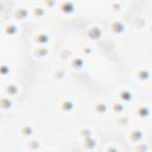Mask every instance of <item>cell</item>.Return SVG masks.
I'll return each mask as SVG.
<instances>
[{
  "label": "cell",
  "instance_id": "obj_1",
  "mask_svg": "<svg viewBox=\"0 0 152 152\" xmlns=\"http://www.w3.org/2000/svg\"><path fill=\"white\" fill-rule=\"evenodd\" d=\"M57 10L64 17H71L76 13L77 6L74 0H61V1H58Z\"/></svg>",
  "mask_w": 152,
  "mask_h": 152
},
{
  "label": "cell",
  "instance_id": "obj_2",
  "mask_svg": "<svg viewBox=\"0 0 152 152\" xmlns=\"http://www.w3.org/2000/svg\"><path fill=\"white\" fill-rule=\"evenodd\" d=\"M103 37V30L101 26L99 25H90L87 30H86V38L87 40L91 42V43H96L99 40H101Z\"/></svg>",
  "mask_w": 152,
  "mask_h": 152
},
{
  "label": "cell",
  "instance_id": "obj_3",
  "mask_svg": "<svg viewBox=\"0 0 152 152\" xmlns=\"http://www.w3.org/2000/svg\"><path fill=\"white\" fill-rule=\"evenodd\" d=\"M69 68L74 71H82L87 68V58L80 55H72L69 59Z\"/></svg>",
  "mask_w": 152,
  "mask_h": 152
},
{
  "label": "cell",
  "instance_id": "obj_4",
  "mask_svg": "<svg viewBox=\"0 0 152 152\" xmlns=\"http://www.w3.org/2000/svg\"><path fill=\"white\" fill-rule=\"evenodd\" d=\"M127 31V25L124 20L115 19L109 24V32L114 37H121L126 33Z\"/></svg>",
  "mask_w": 152,
  "mask_h": 152
},
{
  "label": "cell",
  "instance_id": "obj_5",
  "mask_svg": "<svg viewBox=\"0 0 152 152\" xmlns=\"http://www.w3.org/2000/svg\"><path fill=\"white\" fill-rule=\"evenodd\" d=\"M58 106H59L61 112L64 113V114H71V113H74L75 109H76V102H75L74 99L70 97V96H64V97L59 101Z\"/></svg>",
  "mask_w": 152,
  "mask_h": 152
},
{
  "label": "cell",
  "instance_id": "obj_6",
  "mask_svg": "<svg viewBox=\"0 0 152 152\" xmlns=\"http://www.w3.org/2000/svg\"><path fill=\"white\" fill-rule=\"evenodd\" d=\"M34 46H49L51 43V36L46 31H38L33 36Z\"/></svg>",
  "mask_w": 152,
  "mask_h": 152
},
{
  "label": "cell",
  "instance_id": "obj_7",
  "mask_svg": "<svg viewBox=\"0 0 152 152\" xmlns=\"http://www.w3.org/2000/svg\"><path fill=\"white\" fill-rule=\"evenodd\" d=\"M31 17V8L26 6H18L13 11V20L15 21H24Z\"/></svg>",
  "mask_w": 152,
  "mask_h": 152
},
{
  "label": "cell",
  "instance_id": "obj_8",
  "mask_svg": "<svg viewBox=\"0 0 152 152\" xmlns=\"http://www.w3.org/2000/svg\"><path fill=\"white\" fill-rule=\"evenodd\" d=\"M2 31L7 37H15L19 33V25L15 20H8L2 25Z\"/></svg>",
  "mask_w": 152,
  "mask_h": 152
},
{
  "label": "cell",
  "instance_id": "obj_9",
  "mask_svg": "<svg viewBox=\"0 0 152 152\" xmlns=\"http://www.w3.org/2000/svg\"><path fill=\"white\" fill-rule=\"evenodd\" d=\"M134 99V94L129 88H121L118 91V100L124 102L125 104H129Z\"/></svg>",
  "mask_w": 152,
  "mask_h": 152
},
{
  "label": "cell",
  "instance_id": "obj_10",
  "mask_svg": "<svg viewBox=\"0 0 152 152\" xmlns=\"http://www.w3.org/2000/svg\"><path fill=\"white\" fill-rule=\"evenodd\" d=\"M4 94L7 95V96H10V97H12V99L17 97L20 94V87H19V84L15 83V82H10V83L5 84V87H4Z\"/></svg>",
  "mask_w": 152,
  "mask_h": 152
},
{
  "label": "cell",
  "instance_id": "obj_11",
  "mask_svg": "<svg viewBox=\"0 0 152 152\" xmlns=\"http://www.w3.org/2000/svg\"><path fill=\"white\" fill-rule=\"evenodd\" d=\"M19 134L25 138V139H30L33 137L34 134V126L30 122H24L21 124V126L19 127Z\"/></svg>",
  "mask_w": 152,
  "mask_h": 152
},
{
  "label": "cell",
  "instance_id": "obj_12",
  "mask_svg": "<svg viewBox=\"0 0 152 152\" xmlns=\"http://www.w3.org/2000/svg\"><path fill=\"white\" fill-rule=\"evenodd\" d=\"M142 138H144V132L140 128L131 129L128 132V137H127V139L131 144H139V142L142 141Z\"/></svg>",
  "mask_w": 152,
  "mask_h": 152
},
{
  "label": "cell",
  "instance_id": "obj_13",
  "mask_svg": "<svg viewBox=\"0 0 152 152\" xmlns=\"http://www.w3.org/2000/svg\"><path fill=\"white\" fill-rule=\"evenodd\" d=\"M48 14H49V11L42 4L36 5L31 8V17L34 19H44V18H46Z\"/></svg>",
  "mask_w": 152,
  "mask_h": 152
},
{
  "label": "cell",
  "instance_id": "obj_14",
  "mask_svg": "<svg viewBox=\"0 0 152 152\" xmlns=\"http://www.w3.org/2000/svg\"><path fill=\"white\" fill-rule=\"evenodd\" d=\"M134 114L137 118H139L140 120H145V119H148L150 115H151V110H150V107L147 104H138L135 107V110H134Z\"/></svg>",
  "mask_w": 152,
  "mask_h": 152
},
{
  "label": "cell",
  "instance_id": "obj_15",
  "mask_svg": "<svg viewBox=\"0 0 152 152\" xmlns=\"http://www.w3.org/2000/svg\"><path fill=\"white\" fill-rule=\"evenodd\" d=\"M134 77H135L140 83H145V82H147V81L150 80V77H151L150 69L144 68V66L137 69V71H135V74H134Z\"/></svg>",
  "mask_w": 152,
  "mask_h": 152
},
{
  "label": "cell",
  "instance_id": "obj_16",
  "mask_svg": "<svg viewBox=\"0 0 152 152\" xmlns=\"http://www.w3.org/2000/svg\"><path fill=\"white\" fill-rule=\"evenodd\" d=\"M13 99L7 96V95H1L0 96V110L1 112H8L13 108Z\"/></svg>",
  "mask_w": 152,
  "mask_h": 152
},
{
  "label": "cell",
  "instance_id": "obj_17",
  "mask_svg": "<svg viewBox=\"0 0 152 152\" xmlns=\"http://www.w3.org/2000/svg\"><path fill=\"white\" fill-rule=\"evenodd\" d=\"M94 110L96 114L99 115H103V114H107L109 112V104L106 102V101H102V100H99L94 103Z\"/></svg>",
  "mask_w": 152,
  "mask_h": 152
},
{
  "label": "cell",
  "instance_id": "obj_18",
  "mask_svg": "<svg viewBox=\"0 0 152 152\" xmlns=\"http://www.w3.org/2000/svg\"><path fill=\"white\" fill-rule=\"evenodd\" d=\"M32 55L37 58H46L50 55V49L49 46H34L32 50Z\"/></svg>",
  "mask_w": 152,
  "mask_h": 152
},
{
  "label": "cell",
  "instance_id": "obj_19",
  "mask_svg": "<svg viewBox=\"0 0 152 152\" xmlns=\"http://www.w3.org/2000/svg\"><path fill=\"white\" fill-rule=\"evenodd\" d=\"M52 78L57 82L59 81H63L65 77H66V69L64 66H56L53 70H52V74H51Z\"/></svg>",
  "mask_w": 152,
  "mask_h": 152
},
{
  "label": "cell",
  "instance_id": "obj_20",
  "mask_svg": "<svg viewBox=\"0 0 152 152\" xmlns=\"http://www.w3.org/2000/svg\"><path fill=\"white\" fill-rule=\"evenodd\" d=\"M125 109H126V104L124 102H121L120 100H116L112 103V106L109 107V110H112L115 115H119V114H122L125 113Z\"/></svg>",
  "mask_w": 152,
  "mask_h": 152
},
{
  "label": "cell",
  "instance_id": "obj_21",
  "mask_svg": "<svg viewBox=\"0 0 152 152\" xmlns=\"http://www.w3.org/2000/svg\"><path fill=\"white\" fill-rule=\"evenodd\" d=\"M115 122H116V125L119 127H126V126H128L131 124V116L125 114V113L119 114L116 116V119H115Z\"/></svg>",
  "mask_w": 152,
  "mask_h": 152
},
{
  "label": "cell",
  "instance_id": "obj_22",
  "mask_svg": "<svg viewBox=\"0 0 152 152\" xmlns=\"http://www.w3.org/2000/svg\"><path fill=\"white\" fill-rule=\"evenodd\" d=\"M82 140H83V147L86 150H94L97 145V139L94 137V134L88 137V138H84Z\"/></svg>",
  "mask_w": 152,
  "mask_h": 152
},
{
  "label": "cell",
  "instance_id": "obj_23",
  "mask_svg": "<svg viewBox=\"0 0 152 152\" xmlns=\"http://www.w3.org/2000/svg\"><path fill=\"white\" fill-rule=\"evenodd\" d=\"M109 8L114 12V13H121L124 11V4L119 0H110L109 4Z\"/></svg>",
  "mask_w": 152,
  "mask_h": 152
},
{
  "label": "cell",
  "instance_id": "obj_24",
  "mask_svg": "<svg viewBox=\"0 0 152 152\" xmlns=\"http://www.w3.org/2000/svg\"><path fill=\"white\" fill-rule=\"evenodd\" d=\"M12 72L11 65L7 62H0V76L1 77H7Z\"/></svg>",
  "mask_w": 152,
  "mask_h": 152
},
{
  "label": "cell",
  "instance_id": "obj_25",
  "mask_svg": "<svg viewBox=\"0 0 152 152\" xmlns=\"http://www.w3.org/2000/svg\"><path fill=\"white\" fill-rule=\"evenodd\" d=\"M42 5L50 12V11L57 8V6H58V0H42Z\"/></svg>",
  "mask_w": 152,
  "mask_h": 152
},
{
  "label": "cell",
  "instance_id": "obj_26",
  "mask_svg": "<svg viewBox=\"0 0 152 152\" xmlns=\"http://www.w3.org/2000/svg\"><path fill=\"white\" fill-rule=\"evenodd\" d=\"M94 134V131H93V128H90V127H83V128H81L80 129V132H78V137L81 138V139H84V138H88V137H90V135H93Z\"/></svg>",
  "mask_w": 152,
  "mask_h": 152
},
{
  "label": "cell",
  "instance_id": "obj_27",
  "mask_svg": "<svg viewBox=\"0 0 152 152\" xmlns=\"http://www.w3.org/2000/svg\"><path fill=\"white\" fill-rule=\"evenodd\" d=\"M27 148L31 150V151H37V150H40L42 148V145H40V141L39 140H36V139H31L28 140L27 142Z\"/></svg>",
  "mask_w": 152,
  "mask_h": 152
},
{
  "label": "cell",
  "instance_id": "obj_28",
  "mask_svg": "<svg viewBox=\"0 0 152 152\" xmlns=\"http://www.w3.org/2000/svg\"><path fill=\"white\" fill-rule=\"evenodd\" d=\"M74 55V52H72V50H70V49H63L62 51H61V55H59V57H61V59H63V61H69L70 59V57Z\"/></svg>",
  "mask_w": 152,
  "mask_h": 152
},
{
  "label": "cell",
  "instance_id": "obj_29",
  "mask_svg": "<svg viewBox=\"0 0 152 152\" xmlns=\"http://www.w3.org/2000/svg\"><path fill=\"white\" fill-rule=\"evenodd\" d=\"M93 53H94V49H93L91 46L87 45V46H82V48H81V55L84 56L86 58H87V57H90Z\"/></svg>",
  "mask_w": 152,
  "mask_h": 152
}]
</instances>
